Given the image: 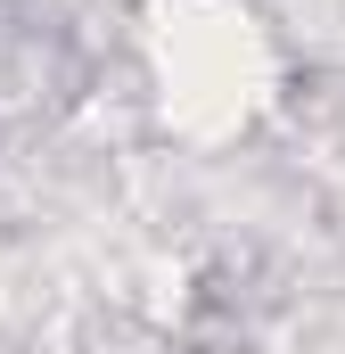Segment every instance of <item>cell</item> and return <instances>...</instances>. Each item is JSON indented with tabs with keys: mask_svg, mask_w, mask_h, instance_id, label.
Returning a JSON list of instances; mask_svg holds the SVG:
<instances>
[{
	"mask_svg": "<svg viewBox=\"0 0 345 354\" xmlns=\"http://www.w3.org/2000/svg\"><path fill=\"white\" fill-rule=\"evenodd\" d=\"M165 83L181 91V107L239 115V107L263 91V66H255V33H247V17L172 25V33H165Z\"/></svg>",
	"mask_w": 345,
	"mask_h": 354,
	"instance_id": "1",
	"label": "cell"
}]
</instances>
